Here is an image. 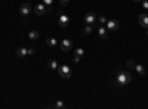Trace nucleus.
<instances>
[{
	"label": "nucleus",
	"mask_w": 148,
	"mask_h": 109,
	"mask_svg": "<svg viewBox=\"0 0 148 109\" xmlns=\"http://www.w3.org/2000/svg\"><path fill=\"white\" fill-rule=\"evenodd\" d=\"M130 81H132V75H130L129 72H126V71H123V72H119V75H117V84L119 86H129L130 84Z\"/></svg>",
	"instance_id": "f257e3e1"
},
{
	"label": "nucleus",
	"mask_w": 148,
	"mask_h": 109,
	"mask_svg": "<svg viewBox=\"0 0 148 109\" xmlns=\"http://www.w3.org/2000/svg\"><path fill=\"white\" fill-rule=\"evenodd\" d=\"M58 74L62 78H70L71 77V68L67 65H61V66H58Z\"/></svg>",
	"instance_id": "f03ea898"
},
{
	"label": "nucleus",
	"mask_w": 148,
	"mask_h": 109,
	"mask_svg": "<svg viewBox=\"0 0 148 109\" xmlns=\"http://www.w3.org/2000/svg\"><path fill=\"white\" fill-rule=\"evenodd\" d=\"M50 9H49V6H46L45 3H42V5H37L36 7H34V13H36L37 16H42V15H46L49 13Z\"/></svg>",
	"instance_id": "7ed1b4c3"
},
{
	"label": "nucleus",
	"mask_w": 148,
	"mask_h": 109,
	"mask_svg": "<svg viewBox=\"0 0 148 109\" xmlns=\"http://www.w3.org/2000/svg\"><path fill=\"white\" fill-rule=\"evenodd\" d=\"M30 12H31V5H28V3H22V5L19 6V13H21L22 16H28Z\"/></svg>",
	"instance_id": "20e7f679"
},
{
	"label": "nucleus",
	"mask_w": 148,
	"mask_h": 109,
	"mask_svg": "<svg viewBox=\"0 0 148 109\" xmlns=\"http://www.w3.org/2000/svg\"><path fill=\"white\" fill-rule=\"evenodd\" d=\"M107 30L117 31L119 30V21H116V19H107Z\"/></svg>",
	"instance_id": "39448f33"
},
{
	"label": "nucleus",
	"mask_w": 148,
	"mask_h": 109,
	"mask_svg": "<svg viewBox=\"0 0 148 109\" xmlns=\"http://www.w3.org/2000/svg\"><path fill=\"white\" fill-rule=\"evenodd\" d=\"M71 47H73V44H71V41H70L68 38H64L62 41H61V50H62V52H70Z\"/></svg>",
	"instance_id": "423d86ee"
},
{
	"label": "nucleus",
	"mask_w": 148,
	"mask_h": 109,
	"mask_svg": "<svg viewBox=\"0 0 148 109\" xmlns=\"http://www.w3.org/2000/svg\"><path fill=\"white\" fill-rule=\"evenodd\" d=\"M138 22H139V25H141L142 28H148V15H147V13H142V15H139V18H138Z\"/></svg>",
	"instance_id": "0eeeda50"
},
{
	"label": "nucleus",
	"mask_w": 148,
	"mask_h": 109,
	"mask_svg": "<svg viewBox=\"0 0 148 109\" xmlns=\"http://www.w3.org/2000/svg\"><path fill=\"white\" fill-rule=\"evenodd\" d=\"M84 21H86V24L93 25L95 21H96V15H95L93 12H88V13H86V16H84Z\"/></svg>",
	"instance_id": "6e6552de"
},
{
	"label": "nucleus",
	"mask_w": 148,
	"mask_h": 109,
	"mask_svg": "<svg viewBox=\"0 0 148 109\" xmlns=\"http://www.w3.org/2000/svg\"><path fill=\"white\" fill-rule=\"evenodd\" d=\"M58 24H59L62 28H67L68 25H70V18H68L67 15H59V21H58Z\"/></svg>",
	"instance_id": "1a4fd4ad"
},
{
	"label": "nucleus",
	"mask_w": 148,
	"mask_h": 109,
	"mask_svg": "<svg viewBox=\"0 0 148 109\" xmlns=\"http://www.w3.org/2000/svg\"><path fill=\"white\" fill-rule=\"evenodd\" d=\"M15 53H16V56H18V57H24V56H27V55H28V49H25V47H19Z\"/></svg>",
	"instance_id": "9d476101"
},
{
	"label": "nucleus",
	"mask_w": 148,
	"mask_h": 109,
	"mask_svg": "<svg viewBox=\"0 0 148 109\" xmlns=\"http://www.w3.org/2000/svg\"><path fill=\"white\" fill-rule=\"evenodd\" d=\"M98 34H99V37L101 38H107V27H101L98 28Z\"/></svg>",
	"instance_id": "9b49d317"
},
{
	"label": "nucleus",
	"mask_w": 148,
	"mask_h": 109,
	"mask_svg": "<svg viewBox=\"0 0 148 109\" xmlns=\"http://www.w3.org/2000/svg\"><path fill=\"white\" fill-rule=\"evenodd\" d=\"M39 31H36V30H31L30 32H28V40H37L39 38Z\"/></svg>",
	"instance_id": "f8f14e48"
},
{
	"label": "nucleus",
	"mask_w": 148,
	"mask_h": 109,
	"mask_svg": "<svg viewBox=\"0 0 148 109\" xmlns=\"http://www.w3.org/2000/svg\"><path fill=\"white\" fill-rule=\"evenodd\" d=\"M56 43H58V41H56V38H54V37H49V38L46 40V44L50 46V47H55Z\"/></svg>",
	"instance_id": "ddd939ff"
},
{
	"label": "nucleus",
	"mask_w": 148,
	"mask_h": 109,
	"mask_svg": "<svg viewBox=\"0 0 148 109\" xmlns=\"http://www.w3.org/2000/svg\"><path fill=\"white\" fill-rule=\"evenodd\" d=\"M135 69H136L138 75H145V68L142 65H135Z\"/></svg>",
	"instance_id": "4468645a"
},
{
	"label": "nucleus",
	"mask_w": 148,
	"mask_h": 109,
	"mask_svg": "<svg viewBox=\"0 0 148 109\" xmlns=\"http://www.w3.org/2000/svg\"><path fill=\"white\" fill-rule=\"evenodd\" d=\"M93 31V27H92V25H86V27H84V30H83V32H84V34H90V32Z\"/></svg>",
	"instance_id": "2eb2a0df"
},
{
	"label": "nucleus",
	"mask_w": 148,
	"mask_h": 109,
	"mask_svg": "<svg viewBox=\"0 0 148 109\" xmlns=\"http://www.w3.org/2000/svg\"><path fill=\"white\" fill-rule=\"evenodd\" d=\"M49 68H50V69H58V63H56V61H50V62H49Z\"/></svg>",
	"instance_id": "dca6fc26"
},
{
	"label": "nucleus",
	"mask_w": 148,
	"mask_h": 109,
	"mask_svg": "<svg viewBox=\"0 0 148 109\" xmlns=\"http://www.w3.org/2000/svg\"><path fill=\"white\" fill-rule=\"evenodd\" d=\"M126 65H127V68H129V69H132V68H135V65H136V63H135L133 61H127V62H126Z\"/></svg>",
	"instance_id": "f3484780"
},
{
	"label": "nucleus",
	"mask_w": 148,
	"mask_h": 109,
	"mask_svg": "<svg viewBox=\"0 0 148 109\" xmlns=\"http://www.w3.org/2000/svg\"><path fill=\"white\" fill-rule=\"evenodd\" d=\"M76 55H79V56H83V55H84V50H83L82 47H79V49L76 50Z\"/></svg>",
	"instance_id": "a211bd4d"
},
{
	"label": "nucleus",
	"mask_w": 148,
	"mask_h": 109,
	"mask_svg": "<svg viewBox=\"0 0 148 109\" xmlns=\"http://www.w3.org/2000/svg\"><path fill=\"white\" fill-rule=\"evenodd\" d=\"M80 57H82V56H79V55H74V57H73L74 63H80Z\"/></svg>",
	"instance_id": "6ab92c4d"
},
{
	"label": "nucleus",
	"mask_w": 148,
	"mask_h": 109,
	"mask_svg": "<svg viewBox=\"0 0 148 109\" xmlns=\"http://www.w3.org/2000/svg\"><path fill=\"white\" fill-rule=\"evenodd\" d=\"M98 19H99V22H101V24H107V18H105V16H102V15H101V16H98Z\"/></svg>",
	"instance_id": "aec40b11"
},
{
	"label": "nucleus",
	"mask_w": 148,
	"mask_h": 109,
	"mask_svg": "<svg viewBox=\"0 0 148 109\" xmlns=\"http://www.w3.org/2000/svg\"><path fill=\"white\" fill-rule=\"evenodd\" d=\"M54 108H58V109H59V108H64V103H62V102H56V103L54 105Z\"/></svg>",
	"instance_id": "412c9836"
},
{
	"label": "nucleus",
	"mask_w": 148,
	"mask_h": 109,
	"mask_svg": "<svg viewBox=\"0 0 148 109\" xmlns=\"http://www.w3.org/2000/svg\"><path fill=\"white\" fill-rule=\"evenodd\" d=\"M59 3L62 5V6H68V3H70V0H59Z\"/></svg>",
	"instance_id": "4be33fe9"
},
{
	"label": "nucleus",
	"mask_w": 148,
	"mask_h": 109,
	"mask_svg": "<svg viewBox=\"0 0 148 109\" xmlns=\"http://www.w3.org/2000/svg\"><path fill=\"white\" fill-rule=\"evenodd\" d=\"M43 3H45L46 6H50L52 3H54V0H43Z\"/></svg>",
	"instance_id": "5701e85b"
},
{
	"label": "nucleus",
	"mask_w": 148,
	"mask_h": 109,
	"mask_svg": "<svg viewBox=\"0 0 148 109\" xmlns=\"http://www.w3.org/2000/svg\"><path fill=\"white\" fill-rule=\"evenodd\" d=\"M142 7L148 11V0H144V2H142Z\"/></svg>",
	"instance_id": "b1692460"
},
{
	"label": "nucleus",
	"mask_w": 148,
	"mask_h": 109,
	"mask_svg": "<svg viewBox=\"0 0 148 109\" xmlns=\"http://www.w3.org/2000/svg\"><path fill=\"white\" fill-rule=\"evenodd\" d=\"M28 55H34V49H28Z\"/></svg>",
	"instance_id": "393cba45"
},
{
	"label": "nucleus",
	"mask_w": 148,
	"mask_h": 109,
	"mask_svg": "<svg viewBox=\"0 0 148 109\" xmlns=\"http://www.w3.org/2000/svg\"><path fill=\"white\" fill-rule=\"evenodd\" d=\"M133 2H136V3H139V2H141V0H133Z\"/></svg>",
	"instance_id": "a878e982"
},
{
	"label": "nucleus",
	"mask_w": 148,
	"mask_h": 109,
	"mask_svg": "<svg viewBox=\"0 0 148 109\" xmlns=\"http://www.w3.org/2000/svg\"><path fill=\"white\" fill-rule=\"evenodd\" d=\"M147 36H148V30H147Z\"/></svg>",
	"instance_id": "bb28decb"
}]
</instances>
